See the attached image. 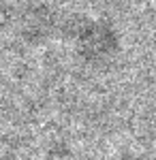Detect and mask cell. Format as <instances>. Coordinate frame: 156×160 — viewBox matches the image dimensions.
<instances>
[{
    "instance_id": "cell-1",
    "label": "cell",
    "mask_w": 156,
    "mask_h": 160,
    "mask_svg": "<svg viewBox=\"0 0 156 160\" xmlns=\"http://www.w3.org/2000/svg\"><path fill=\"white\" fill-rule=\"evenodd\" d=\"M71 15L39 0L7 4L0 7V30H9L30 47H43L54 41L66 43Z\"/></svg>"
},
{
    "instance_id": "cell-2",
    "label": "cell",
    "mask_w": 156,
    "mask_h": 160,
    "mask_svg": "<svg viewBox=\"0 0 156 160\" xmlns=\"http://www.w3.org/2000/svg\"><path fill=\"white\" fill-rule=\"evenodd\" d=\"M81 64L94 71L111 66L120 53L122 41L116 26L107 19H94L86 13H73L69 38Z\"/></svg>"
}]
</instances>
